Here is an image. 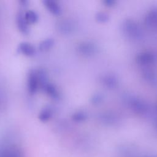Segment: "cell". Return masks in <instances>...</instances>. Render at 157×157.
<instances>
[{
    "label": "cell",
    "mask_w": 157,
    "mask_h": 157,
    "mask_svg": "<svg viewBox=\"0 0 157 157\" xmlns=\"http://www.w3.org/2000/svg\"><path fill=\"white\" fill-rule=\"evenodd\" d=\"M25 19L26 20V22L34 23L37 20V16L34 12L32 11H29L26 13Z\"/></svg>",
    "instance_id": "cell-5"
},
{
    "label": "cell",
    "mask_w": 157,
    "mask_h": 157,
    "mask_svg": "<svg viewBox=\"0 0 157 157\" xmlns=\"http://www.w3.org/2000/svg\"><path fill=\"white\" fill-rule=\"evenodd\" d=\"M21 51L25 55H31L34 53V48L32 45L27 43H23L20 45Z\"/></svg>",
    "instance_id": "cell-2"
},
{
    "label": "cell",
    "mask_w": 157,
    "mask_h": 157,
    "mask_svg": "<svg viewBox=\"0 0 157 157\" xmlns=\"http://www.w3.org/2000/svg\"><path fill=\"white\" fill-rule=\"evenodd\" d=\"M147 21L153 25H157V11H155L149 14Z\"/></svg>",
    "instance_id": "cell-6"
},
{
    "label": "cell",
    "mask_w": 157,
    "mask_h": 157,
    "mask_svg": "<svg viewBox=\"0 0 157 157\" xmlns=\"http://www.w3.org/2000/svg\"><path fill=\"white\" fill-rule=\"evenodd\" d=\"M154 59V58L151 53H144L140 55L139 58V60L142 63H149Z\"/></svg>",
    "instance_id": "cell-3"
},
{
    "label": "cell",
    "mask_w": 157,
    "mask_h": 157,
    "mask_svg": "<svg viewBox=\"0 0 157 157\" xmlns=\"http://www.w3.org/2000/svg\"><path fill=\"white\" fill-rule=\"evenodd\" d=\"M52 45V40H46L40 44V48L42 50H47Z\"/></svg>",
    "instance_id": "cell-8"
},
{
    "label": "cell",
    "mask_w": 157,
    "mask_h": 157,
    "mask_svg": "<svg viewBox=\"0 0 157 157\" xmlns=\"http://www.w3.org/2000/svg\"><path fill=\"white\" fill-rule=\"evenodd\" d=\"M46 6H47L48 9H50L51 12H52L54 13H58L59 12V6L55 4L53 1H46Z\"/></svg>",
    "instance_id": "cell-4"
},
{
    "label": "cell",
    "mask_w": 157,
    "mask_h": 157,
    "mask_svg": "<svg viewBox=\"0 0 157 157\" xmlns=\"http://www.w3.org/2000/svg\"><path fill=\"white\" fill-rule=\"evenodd\" d=\"M0 157H25V155L19 146L6 144L0 145Z\"/></svg>",
    "instance_id": "cell-1"
},
{
    "label": "cell",
    "mask_w": 157,
    "mask_h": 157,
    "mask_svg": "<svg viewBox=\"0 0 157 157\" xmlns=\"http://www.w3.org/2000/svg\"><path fill=\"white\" fill-rule=\"evenodd\" d=\"M50 115H51L50 112L49 110L45 109V110H44L43 112H42V113H40V118L41 120H42V121L47 120L50 118Z\"/></svg>",
    "instance_id": "cell-7"
}]
</instances>
